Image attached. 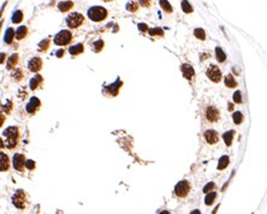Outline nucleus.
<instances>
[{"label":"nucleus","instance_id":"obj_4","mask_svg":"<svg viewBox=\"0 0 267 214\" xmlns=\"http://www.w3.org/2000/svg\"><path fill=\"white\" fill-rule=\"evenodd\" d=\"M83 21H84V18H83V16H82L81 13L73 12V13H71V15L67 16L66 24H67L69 28H77V26H79L82 23H83Z\"/></svg>","mask_w":267,"mask_h":214},{"label":"nucleus","instance_id":"obj_27","mask_svg":"<svg viewBox=\"0 0 267 214\" xmlns=\"http://www.w3.org/2000/svg\"><path fill=\"white\" fill-rule=\"evenodd\" d=\"M215 197H217V194L215 192H208L206 198H204V203H206L207 206L212 205V203H213V201L215 200Z\"/></svg>","mask_w":267,"mask_h":214},{"label":"nucleus","instance_id":"obj_37","mask_svg":"<svg viewBox=\"0 0 267 214\" xmlns=\"http://www.w3.org/2000/svg\"><path fill=\"white\" fill-rule=\"evenodd\" d=\"M25 167L28 170H34V169H35V161H33V160H26V161H25Z\"/></svg>","mask_w":267,"mask_h":214},{"label":"nucleus","instance_id":"obj_43","mask_svg":"<svg viewBox=\"0 0 267 214\" xmlns=\"http://www.w3.org/2000/svg\"><path fill=\"white\" fill-rule=\"evenodd\" d=\"M232 108H234V105H231V104H230V106H229V110H232Z\"/></svg>","mask_w":267,"mask_h":214},{"label":"nucleus","instance_id":"obj_24","mask_svg":"<svg viewBox=\"0 0 267 214\" xmlns=\"http://www.w3.org/2000/svg\"><path fill=\"white\" fill-rule=\"evenodd\" d=\"M225 85L229 87V88H235V87L237 85V82L235 81V78L232 75H228L226 77H225Z\"/></svg>","mask_w":267,"mask_h":214},{"label":"nucleus","instance_id":"obj_12","mask_svg":"<svg viewBox=\"0 0 267 214\" xmlns=\"http://www.w3.org/2000/svg\"><path fill=\"white\" fill-rule=\"evenodd\" d=\"M204 138H206V141L209 143V144H214L218 142V132L214 131V130H207L204 132Z\"/></svg>","mask_w":267,"mask_h":214},{"label":"nucleus","instance_id":"obj_41","mask_svg":"<svg viewBox=\"0 0 267 214\" xmlns=\"http://www.w3.org/2000/svg\"><path fill=\"white\" fill-rule=\"evenodd\" d=\"M139 29H140L141 31H147V30H148V26H147V24H145V23H141V24H139Z\"/></svg>","mask_w":267,"mask_h":214},{"label":"nucleus","instance_id":"obj_20","mask_svg":"<svg viewBox=\"0 0 267 214\" xmlns=\"http://www.w3.org/2000/svg\"><path fill=\"white\" fill-rule=\"evenodd\" d=\"M234 135H235V131H232V130H230V131H228V132H225L224 135H223V138H224V141H225V143H226L228 147L231 146L232 140H234Z\"/></svg>","mask_w":267,"mask_h":214},{"label":"nucleus","instance_id":"obj_28","mask_svg":"<svg viewBox=\"0 0 267 214\" xmlns=\"http://www.w3.org/2000/svg\"><path fill=\"white\" fill-rule=\"evenodd\" d=\"M232 119H234L235 124H241L243 122V114L241 112H235L234 114H232Z\"/></svg>","mask_w":267,"mask_h":214},{"label":"nucleus","instance_id":"obj_14","mask_svg":"<svg viewBox=\"0 0 267 214\" xmlns=\"http://www.w3.org/2000/svg\"><path fill=\"white\" fill-rule=\"evenodd\" d=\"M83 51H84V46L82 43H78V45L72 46V47L69 48V52H70L71 56H78L81 53H83Z\"/></svg>","mask_w":267,"mask_h":214},{"label":"nucleus","instance_id":"obj_42","mask_svg":"<svg viewBox=\"0 0 267 214\" xmlns=\"http://www.w3.org/2000/svg\"><path fill=\"white\" fill-rule=\"evenodd\" d=\"M63 56H64V49H59V51L57 52V57H58V58H61Z\"/></svg>","mask_w":267,"mask_h":214},{"label":"nucleus","instance_id":"obj_9","mask_svg":"<svg viewBox=\"0 0 267 214\" xmlns=\"http://www.w3.org/2000/svg\"><path fill=\"white\" fill-rule=\"evenodd\" d=\"M206 117H207V119L209 120V122L214 123V122H217V120L219 119V111L215 108V107L209 106L208 108L206 110Z\"/></svg>","mask_w":267,"mask_h":214},{"label":"nucleus","instance_id":"obj_35","mask_svg":"<svg viewBox=\"0 0 267 214\" xmlns=\"http://www.w3.org/2000/svg\"><path fill=\"white\" fill-rule=\"evenodd\" d=\"M234 101L236 104H241L242 102V93L241 91H236L234 94Z\"/></svg>","mask_w":267,"mask_h":214},{"label":"nucleus","instance_id":"obj_21","mask_svg":"<svg viewBox=\"0 0 267 214\" xmlns=\"http://www.w3.org/2000/svg\"><path fill=\"white\" fill-rule=\"evenodd\" d=\"M18 63V54H12L10 58H9V62H7V65H6V68H7L9 70L13 69L15 66L17 65Z\"/></svg>","mask_w":267,"mask_h":214},{"label":"nucleus","instance_id":"obj_23","mask_svg":"<svg viewBox=\"0 0 267 214\" xmlns=\"http://www.w3.org/2000/svg\"><path fill=\"white\" fill-rule=\"evenodd\" d=\"M229 161H230V159H229V156H226V155H224V156H221L220 159H219V164H218V170H224V169H226V166L229 165Z\"/></svg>","mask_w":267,"mask_h":214},{"label":"nucleus","instance_id":"obj_32","mask_svg":"<svg viewBox=\"0 0 267 214\" xmlns=\"http://www.w3.org/2000/svg\"><path fill=\"white\" fill-rule=\"evenodd\" d=\"M137 9H139V5H137V3H135V1H130L126 5V10L130 11V12H136V11H137Z\"/></svg>","mask_w":267,"mask_h":214},{"label":"nucleus","instance_id":"obj_3","mask_svg":"<svg viewBox=\"0 0 267 214\" xmlns=\"http://www.w3.org/2000/svg\"><path fill=\"white\" fill-rule=\"evenodd\" d=\"M71 39H72V35L69 30H61L54 37V43L58 46H65L67 43H70Z\"/></svg>","mask_w":267,"mask_h":214},{"label":"nucleus","instance_id":"obj_33","mask_svg":"<svg viewBox=\"0 0 267 214\" xmlns=\"http://www.w3.org/2000/svg\"><path fill=\"white\" fill-rule=\"evenodd\" d=\"M50 39H46V40H43V41H41L40 43H39V48H40V51H46L47 48L50 47Z\"/></svg>","mask_w":267,"mask_h":214},{"label":"nucleus","instance_id":"obj_25","mask_svg":"<svg viewBox=\"0 0 267 214\" xmlns=\"http://www.w3.org/2000/svg\"><path fill=\"white\" fill-rule=\"evenodd\" d=\"M160 6L165 12H167V13L172 12V6L170 5V3L167 1V0H160Z\"/></svg>","mask_w":267,"mask_h":214},{"label":"nucleus","instance_id":"obj_38","mask_svg":"<svg viewBox=\"0 0 267 214\" xmlns=\"http://www.w3.org/2000/svg\"><path fill=\"white\" fill-rule=\"evenodd\" d=\"M22 77H23V75H22V71L20 70H16L15 73H13V78H15L16 81H20Z\"/></svg>","mask_w":267,"mask_h":214},{"label":"nucleus","instance_id":"obj_7","mask_svg":"<svg viewBox=\"0 0 267 214\" xmlns=\"http://www.w3.org/2000/svg\"><path fill=\"white\" fill-rule=\"evenodd\" d=\"M207 77L211 79L212 82H219L221 78V72L219 70L218 66L215 65H211L209 68L207 69Z\"/></svg>","mask_w":267,"mask_h":214},{"label":"nucleus","instance_id":"obj_31","mask_svg":"<svg viewBox=\"0 0 267 214\" xmlns=\"http://www.w3.org/2000/svg\"><path fill=\"white\" fill-rule=\"evenodd\" d=\"M102 48H104V41L102 40H98V41H95L93 43V49L95 52H100Z\"/></svg>","mask_w":267,"mask_h":214},{"label":"nucleus","instance_id":"obj_8","mask_svg":"<svg viewBox=\"0 0 267 214\" xmlns=\"http://www.w3.org/2000/svg\"><path fill=\"white\" fill-rule=\"evenodd\" d=\"M24 166H25V158L23 154H15L13 155V167L19 171V172H22L23 169H24Z\"/></svg>","mask_w":267,"mask_h":214},{"label":"nucleus","instance_id":"obj_36","mask_svg":"<svg viewBox=\"0 0 267 214\" xmlns=\"http://www.w3.org/2000/svg\"><path fill=\"white\" fill-rule=\"evenodd\" d=\"M214 183L213 182H211V183H208L206 186H204V188H203V192H206V194H208V192H211L212 190H213L214 189Z\"/></svg>","mask_w":267,"mask_h":214},{"label":"nucleus","instance_id":"obj_44","mask_svg":"<svg viewBox=\"0 0 267 214\" xmlns=\"http://www.w3.org/2000/svg\"><path fill=\"white\" fill-rule=\"evenodd\" d=\"M104 1H112V0H104Z\"/></svg>","mask_w":267,"mask_h":214},{"label":"nucleus","instance_id":"obj_13","mask_svg":"<svg viewBox=\"0 0 267 214\" xmlns=\"http://www.w3.org/2000/svg\"><path fill=\"white\" fill-rule=\"evenodd\" d=\"M182 72H183V76L190 79V78H193V76L195 75V71L193 69V66H190L189 64H183L182 65Z\"/></svg>","mask_w":267,"mask_h":214},{"label":"nucleus","instance_id":"obj_19","mask_svg":"<svg viewBox=\"0 0 267 214\" xmlns=\"http://www.w3.org/2000/svg\"><path fill=\"white\" fill-rule=\"evenodd\" d=\"M16 36V33L13 31V29L12 28H9L7 30H6V33H5V36H4V41L6 42V43H11L12 42V40H13V37Z\"/></svg>","mask_w":267,"mask_h":214},{"label":"nucleus","instance_id":"obj_30","mask_svg":"<svg viewBox=\"0 0 267 214\" xmlns=\"http://www.w3.org/2000/svg\"><path fill=\"white\" fill-rule=\"evenodd\" d=\"M194 35H195L197 39H200V40H204V39H206V33H204V30L201 29V28L195 29V30H194Z\"/></svg>","mask_w":267,"mask_h":214},{"label":"nucleus","instance_id":"obj_6","mask_svg":"<svg viewBox=\"0 0 267 214\" xmlns=\"http://www.w3.org/2000/svg\"><path fill=\"white\" fill-rule=\"evenodd\" d=\"M25 194H24V191L23 190H17L16 191V194L13 195V197H12V202H13V205H15L17 208H19V209H23L24 207H25Z\"/></svg>","mask_w":267,"mask_h":214},{"label":"nucleus","instance_id":"obj_26","mask_svg":"<svg viewBox=\"0 0 267 214\" xmlns=\"http://www.w3.org/2000/svg\"><path fill=\"white\" fill-rule=\"evenodd\" d=\"M22 19H23L22 11H16L15 13H13V16H12V22L13 23H20L22 22Z\"/></svg>","mask_w":267,"mask_h":214},{"label":"nucleus","instance_id":"obj_22","mask_svg":"<svg viewBox=\"0 0 267 214\" xmlns=\"http://www.w3.org/2000/svg\"><path fill=\"white\" fill-rule=\"evenodd\" d=\"M215 57H217V60H218L219 63H224L225 60H226V56H225L224 51L220 47H217L215 48Z\"/></svg>","mask_w":267,"mask_h":214},{"label":"nucleus","instance_id":"obj_29","mask_svg":"<svg viewBox=\"0 0 267 214\" xmlns=\"http://www.w3.org/2000/svg\"><path fill=\"white\" fill-rule=\"evenodd\" d=\"M182 9H183V11L185 12V13H191V12H193V6L188 3V0H183V1H182Z\"/></svg>","mask_w":267,"mask_h":214},{"label":"nucleus","instance_id":"obj_2","mask_svg":"<svg viewBox=\"0 0 267 214\" xmlns=\"http://www.w3.org/2000/svg\"><path fill=\"white\" fill-rule=\"evenodd\" d=\"M88 17L94 22H100L104 21L107 17V10L101 6H94L88 10Z\"/></svg>","mask_w":267,"mask_h":214},{"label":"nucleus","instance_id":"obj_11","mask_svg":"<svg viewBox=\"0 0 267 214\" xmlns=\"http://www.w3.org/2000/svg\"><path fill=\"white\" fill-rule=\"evenodd\" d=\"M28 66H29V70H30V71L37 72V71L41 70V68H42V60H41L40 58H37V57H36V58H33L30 62H29Z\"/></svg>","mask_w":267,"mask_h":214},{"label":"nucleus","instance_id":"obj_17","mask_svg":"<svg viewBox=\"0 0 267 214\" xmlns=\"http://www.w3.org/2000/svg\"><path fill=\"white\" fill-rule=\"evenodd\" d=\"M26 34H28V29H26V26L22 25L16 30V39L17 40H22V39H24L26 36Z\"/></svg>","mask_w":267,"mask_h":214},{"label":"nucleus","instance_id":"obj_18","mask_svg":"<svg viewBox=\"0 0 267 214\" xmlns=\"http://www.w3.org/2000/svg\"><path fill=\"white\" fill-rule=\"evenodd\" d=\"M0 158H1L0 170H1L3 172L4 171H7V169H9V158H7V155H5L4 153H0Z\"/></svg>","mask_w":267,"mask_h":214},{"label":"nucleus","instance_id":"obj_39","mask_svg":"<svg viewBox=\"0 0 267 214\" xmlns=\"http://www.w3.org/2000/svg\"><path fill=\"white\" fill-rule=\"evenodd\" d=\"M11 108H12V104H11V101H7V102H6V105H4V106H3V110L5 111V113H10Z\"/></svg>","mask_w":267,"mask_h":214},{"label":"nucleus","instance_id":"obj_34","mask_svg":"<svg viewBox=\"0 0 267 214\" xmlns=\"http://www.w3.org/2000/svg\"><path fill=\"white\" fill-rule=\"evenodd\" d=\"M148 31H149V35H152V36H154V35L162 36L164 35V30L161 28H153V29H149Z\"/></svg>","mask_w":267,"mask_h":214},{"label":"nucleus","instance_id":"obj_15","mask_svg":"<svg viewBox=\"0 0 267 214\" xmlns=\"http://www.w3.org/2000/svg\"><path fill=\"white\" fill-rule=\"evenodd\" d=\"M43 82V78L41 75H36V76H34V78L30 79V88L34 90V89H36L37 87Z\"/></svg>","mask_w":267,"mask_h":214},{"label":"nucleus","instance_id":"obj_40","mask_svg":"<svg viewBox=\"0 0 267 214\" xmlns=\"http://www.w3.org/2000/svg\"><path fill=\"white\" fill-rule=\"evenodd\" d=\"M140 1V5L143 6V7H148L150 5V0H139Z\"/></svg>","mask_w":267,"mask_h":214},{"label":"nucleus","instance_id":"obj_10","mask_svg":"<svg viewBox=\"0 0 267 214\" xmlns=\"http://www.w3.org/2000/svg\"><path fill=\"white\" fill-rule=\"evenodd\" d=\"M40 105H41V102H40V100H39L37 98H31L30 101H29V104L26 105V112L34 114V113L36 112V110L40 107Z\"/></svg>","mask_w":267,"mask_h":214},{"label":"nucleus","instance_id":"obj_1","mask_svg":"<svg viewBox=\"0 0 267 214\" xmlns=\"http://www.w3.org/2000/svg\"><path fill=\"white\" fill-rule=\"evenodd\" d=\"M3 135L5 136V144H6V147L10 148V149L15 148L16 144H17L18 129L15 128V126H10V128H7L3 132Z\"/></svg>","mask_w":267,"mask_h":214},{"label":"nucleus","instance_id":"obj_16","mask_svg":"<svg viewBox=\"0 0 267 214\" xmlns=\"http://www.w3.org/2000/svg\"><path fill=\"white\" fill-rule=\"evenodd\" d=\"M73 7V3L70 1V0H67V1H61L58 4V9L61 11V12H65V11H69L70 9Z\"/></svg>","mask_w":267,"mask_h":214},{"label":"nucleus","instance_id":"obj_5","mask_svg":"<svg viewBox=\"0 0 267 214\" xmlns=\"http://www.w3.org/2000/svg\"><path fill=\"white\" fill-rule=\"evenodd\" d=\"M189 191H190V184L188 180H182L175 188V194L178 197H185L189 194Z\"/></svg>","mask_w":267,"mask_h":214}]
</instances>
